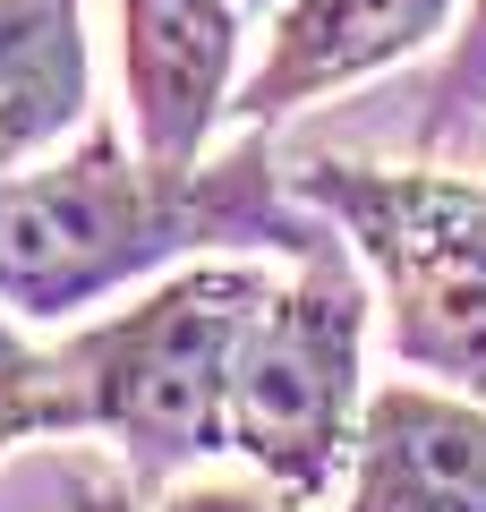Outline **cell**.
I'll return each mask as SVG.
<instances>
[{
  "label": "cell",
  "instance_id": "1",
  "mask_svg": "<svg viewBox=\"0 0 486 512\" xmlns=\"http://www.w3.org/2000/svg\"><path fill=\"white\" fill-rule=\"evenodd\" d=\"M324 239L333 222L273 163V128H239V146L214 163H154L111 120H86L69 154L0 171V308L60 325L180 256H316Z\"/></svg>",
  "mask_w": 486,
  "mask_h": 512
},
{
  "label": "cell",
  "instance_id": "2",
  "mask_svg": "<svg viewBox=\"0 0 486 512\" xmlns=\"http://www.w3.org/2000/svg\"><path fill=\"white\" fill-rule=\"evenodd\" d=\"M273 282L256 265H188L154 282L137 308L69 333V367L86 393V436H111L128 478L162 487L188 461L231 453V376Z\"/></svg>",
  "mask_w": 486,
  "mask_h": 512
},
{
  "label": "cell",
  "instance_id": "3",
  "mask_svg": "<svg viewBox=\"0 0 486 512\" xmlns=\"http://www.w3.org/2000/svg\"><path fill=\"white\" fill-rule=\"evenodd\" d=\"M290 188L359 248L384 308V350L410 376L486 402V180L316 154L290 171Z\"/></svg>",
  "mask_w": 486,
  "mask_h": 512
},
{
  "label": "cell",
  "instance_id": "4",
  "mask_svg": "<svg viewBox=\"0 0 486 512\" xmlns=\"http://www.w3.org/2000/svg\"><path fill=\"white\" fill-rule=\"evenodd\" d=\"M367 265L342 231L316 256H290L273 308L256 316L231 376V453L265 470L273 495L316 504L350 470L367 419Z\"/></svg>",
  "mask_w": 486,
  "mask_h": 512
},
{
  "label": "cell",
  "instance_id": "5",
  "mask_svg": "<svg viewBox=\"0 0 486 512\" xmlns=\"http://www.w3.org/2000/svg\"><path fill=\"white\" fill-rule=\"evenodd\" d=\"M469 0H282L265 26V60L239 77L231 128H282L290 111L350 94L401 60L452 43Z\"/></svg>",
  "mask_w": 486,
  "mask_h": 512
},
{
  "label": "cell",
  "instance_id": "6",
  "mask_svg": "<svg viewBox=\"0 0 486 512\" xmlns=\"http://www.w3.org/2000/svg\"><path fill=\"white\" fill-rule=\"evenodd\" d=\"M239 18V0H120V94L137 154L205 163L239 94Z\"/></svg>",
  "mask_w": 486,
  "mask_h": 512
},
{
  "label": "cell",
  "instance_id": "7",
  "mask_svg": "<svg viewBox=\"0 0 486 512\" xmlns=\"http://www.w3.org/2000/svg\"><path fill=\"white\" fill-rule=\"evenodd\" d=\"M342 512H486V402L452 384L367 393Z\"/></svg>",
  "mask_w": 486,
  "mask_h": 512
},
{
  "label": "cell",
  "instance_id": "8",
  "mask_svg": "<svg viewBox=\"0 0 486 512\" xmlns=\"http://www.w3.org/2000/svg\"><path fill=\"white\" fill-rule=\"evenodd\" d=\"M94 120L86 0H0V171L60 154Z\"/></svg>",
  "mask_w": 486,
  "mask_h": 512
},
{
  "label": "cell",
  "instance_id": "9",
  "mask_svg": "<svg viewBox=\"0 0 486 512\" xmlns=\"http://www.w3.org/2000/svg\"><path fill=\"white\" fill-rule=\"evenodd\" d=\"M35 436H86V393H77L69 342L35 350L18 316L0 308V453H18Z\"/></svg>",
  "mask_w": 486,
  "mask_h": 512
},
{
  "label": "cell",
  "instance_id": "10",
  "mask_svg": "<svg viewBox=\"0 0 486 512\" xmlns=\"http://www.w3.org/2000/svg\"><path fill=\"white\" fill-rule=\"evenodd\" d=\"M478 103H486V0H469L435 77H427V94H418V154H435Z\"/></svg>",
  "mask_w": 486,
  "mask_h": 512
},
{
  "label": "cell",
  "instance_id": "11",
  "mask_svg": "<svg viewBox=\"0 0 486 512\" xmlns=\"http://www.w3.org/2000/svg\"><path fill=\"white\" fill-rule=\"evenodd\" d=\"M154 512H290V495L265 504V495H248V487H162Z\"/></svg>",
  "mask_w": 486,
  "mask_h": 512
},
{
  "label": "cell",
  "instance_id": "12",
  "mask_svg": "<svg viewBox=\"0 0 486 512\" xmlns=\"http://www.w3.org/2000/svg\"><path fill=\"white\" fill-rule=\"evenodd\" d=\"M69 512H145L128 478H103V470H69Z\"/></svg>",
  "mask_w": 486,
  "mask_h": 512
},
{
  "label": "cell",
  "instance_id": "13",
  "mask_svg": "<svg viewBox=\"0 0 486 512\" xmlns=\"http://www.w3.org/2000/svg\"><path fill=\"white\" fill-rule=\"evenodd\" d=\"M239 9H248V18H273V9H282V0H239Z\"/></svg>",
  "mask_w": 486,
  "mask_h": 512
}]
</instances>
